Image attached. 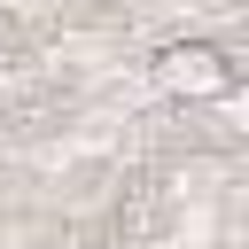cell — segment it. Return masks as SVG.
<instances>
[{"label":"cell","instance_id":"6da1fadb","mask_svg":"<svg viewBox=\"0 0 249 249\" xmlns=\"http://www.w3.org/2000/svg\"><path fill=\"white\" fill-rule=\"evenodd\" d=\"M156 78L171 86V93H187V101H210V93H233V62L218 54V47H171L163 62H156Z\"/></svg>","mask_w":249,"mask_h":249}]
</instances>
